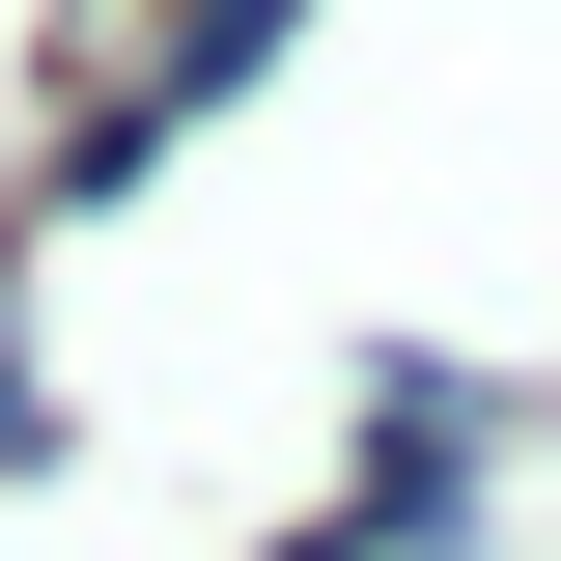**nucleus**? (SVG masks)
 Segmentation results:
<instances>
[{
    "instance_id": "nucleus-1",
    "label": "nucleus",
    "mask_w": 561,
    "mask_h": 561,
    "mask_svg": "<svg viewBox=\"0 0 561 561\" xmlns=\"http://www.w3.org/2000/svg\"><path fill=\"white\" fill-rule=\"evenodd\" d=\"M57 449V365H28V280H0V478Z\"/></svg>"
}]
</instances>
